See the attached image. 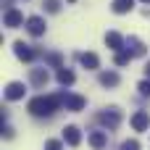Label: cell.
<instances>
[{
  "mask_svg": "<svg viewBox=\"0 0 150 150\" xmlns=\"http://www.w3.org/2000/svg\"><path fill=\"white\" fill-rule=\"evenodd\" d=\"M66 105V95L63 92H58V95H37V98H32L29 100V105H26V111L32 113V116H37V119H42V116H53L55 111H61Z\"/></svg>",
  "mask_w": 150,
  "mask_h": 150,
  "instance_id": "cell-1",
  "label": "cell"
},
{
  "mask_svg": "<svg viewBox=\"0 0 150 150\" xmlns=\"http://www.w3.org/2000/svg\"><path fill=\"white\" fill-rule=\"evenodd\" d=\"M98 124H103L108 132L119 129V127H121V111H119L116 105H111V108H103V113H98Z\"/></svg>",
  "mask_w": 150,
  "mask_h": 150,
  "instance_id": "cell-2",
  "label": "cell"
},
{
  "mask_svg": "<svg viewBox=\"0 0 150 150\" xmlns=\"http://www.w3.org/2000/svg\"><path fill=\"white\" fill-rule=\"evenodd\" d=\"M13 53H16V58H18V61H24V63H32V61L40 55L32 45H26V42H21V40H18V42H13Z\"/></svg>",
  "mask_w": 150,
  "mask_h": 150,
  "instance_id": "cell-3",
  "label": "cell"
},
{
  "mask_svg": "<svg viewBox=\"0 0 150 150\" xmlns=\"http://www.w3.org/2000/svg\"><path fill=\"white\" fill-rule=\"evenodd\" d=\"M26 32L32 37H42L45 34V18L42 16H29L26 18Z\"/></svg>",
  "mask_w": 150,
  "mask_h": 150,
  "instance_id": "cell-4",
  "label": "cell"
},
{
  "mask_svg": "<svg viewBox=\"0 0 150 150\" xmlns=\"http://www.w3.org/2000/svg\"><path fill=\"white\" fill-rule=\"evenodd\" d=\"M24 92H26V87L21 84V82H8L5 84V100H21L24 98Z\"/></svg>",
  "mask_w": 150,
  "mask_h": 150,
  "instance_id": "cell-5",
  "label": "cell"
},
{
  "mask_svg": "<svg viewBox=\"0 0 150 150\" xmlns=\"http://www.w3.org/2000/svg\"><path fill=\"white\" fill-rule=\"evenodd\" d=\"M127 50H129V53H132L134 58H142V55L148 53V47H145V42H142L140 37H134V34H132V37L127 40Z\"/></svg>",
  "mask_w": 150,
  "mask_h": 150,
  "instance_id": "cell-6",
  "label": "cell"
},
{
  "mask_svg": "<svg viewBox=\"0 0 150 150\" xmlns=\"http://www.w3.org/2000/svg\"><path fill=\"white\" fill-rule=\"evenodd\" d=\"M63 142H66V145H71V148H76V145L82 142V132H79V127L69 124V127L63 129Z\"/></svg>",
  "mask_w": 150,
  "mask_h": 150,
  "instance_id": "cell-7",
  "label": "cell"
},
{
  "mask_svg": "<svg viewBox=\"0 0 150 150\" xmlns=\"http://www.w3.org/2000/svg\"><path fill=\"white\" fill-rule=\"evenodd\" d=\"M150 127V113L148 111H137L134 116H132V129L134 132H145Z\"/></svg>",
  "mask_w": 150,
  "mask_h": 150,
  "instance_id": "cell-8",
  "label": "cell"
},
{
  "mask_svg": "<svg viewBox=\"0 0 150 150\" xmlns=\"http://www.w3.org/2000/svg\"><path fill=\"white\" fill-rule=\"evenodd\" d=\"M105 45H108L113 53H119V50H124V47H127V40H124L119 32H108V34H105Z\"/></svg>",
  "mask_w": 150,
  "mask_h": 150,
  "instance_id": "cell-9",
  "label": "cell"
},
{
  "mask_svg": "<svg viewBox=\"0 0 150 150\" xmlns=\"http://www.w3.org/2000/svg\"><path fill=\"white\" fill-rule=\"evenodd\" d=\"M21 24H24V16H21L16 8H8V11H5V26H8V29H18Z\"/></svg>",
  "mask_w": 150,
  "mask_h": 150,
  "instance_id": "cell-10",
  "label": "cell"
},
{
  "mask_svg": "<svg viewBox=\"0 0 150 150\" xmlns=\"http://www.w3.org/2000/svg\"><path fill=\"white\" fill-rule=\"evenodd\" d=\"M79 63H82L87 71H95V69H100V58H98L95 53H82V55H79Z\"/></svg>",
  "mask_w": 150,
  "mask_h": 150,
  "instance_id": "cell-11",
  "label": "cell"
},
{
  "mask_svg": "<svg viewBox=\"0 0 150 150\" xmlns=\"http://www.w3.org/2000/svg\"><path fill=\"white\" fill-rule=\"evenodd\" d=\"M29 76H32V84H34V87H40V90L50 82V76H47V71H45V69H32V74H29Z\"/></svg>",
  "mask_w": 150,
  "mask_h": 150,
  "instance_id": "cell-12",
  "label": "cell"
},
{
  "mask_svg": "<svg viewBox=\"0 0 150 150\" xmlns=\"http://www.w3.org/2000/svg\"><path fill=\"white\" fill-rule=\"evenodd\" d=\"M55 79H58V84H61V87H71L76 76H74V71H71V69H66V66H63V69H58V76H55Z\"/></svg>",
  "mask_w": 150,
  "mask_h": 150,
  "instance_id": "cell-13",
  "label": "cell"
},
{
  "mask_svg": "<svg viewBox=\"0 0 150 150\" xmlns=\"http://www.w3.org/2000/svg\"><path fill=\"white\" fill-rule=\"evenodd\" d=\"M84 105H87V100H84L82 95H66V108H69V111L76 113V111H82Z\"/></svg>",
  "mask_w": 150,
  "mask_h": 150,
  "instance_id": "cell-14",
  "label": "cell"
},
{
  "mask_svg": "<svg viewBox=\"0 0 150 150\" xmlns=\"http://www.w3.org/2000/svg\"><path fill=\"white\" fill-rule=\"evenodd\" d=\"M90 145L95 150H103L108 145V132H92V134H90Z\"/></svg>",
  "mask_w": 150,
  "mask_h": 150,
  "instance_id": "cell-15",
  "label": "cell"
},
{
  "mask_svg": "<svg viewBox=\"0 0 150 150\" xmlns=\"http://www.w3.org/2000/svg\"><path fill=\"white\" fill-rule=\"evenodd\" d=\"M98 79H100V84H103V87H119V82H121L116 71H103Z\"/></svg>",
  "mask_w": 150,
  "mask_h": 150,
  "instance_id": "cell-16",
  "label": "cell"
},
{
  "mask_svg": "<svg viewBox=\"0 0 150 150\" xmlns=\"http://www.w3.org/2000/svg\"><path fill=\"white\" fill-rule=\"evenodd\" d=\"M132 8H134V0H113V3H111V11L119 13V16H121V13H129Z\"/></svg>",
  "mask_w": 150,
  "mask_h": 150,
  "instance_id": "cell-17",
  "label": "cell"
},
{
  "mask_svg": "<svg viewBox=\"0 0 150 150\" xmlns=\"http://www.w3.org/2000/svg\"><path fill=\"white\" fill-rule=\"evenodd\" d=\"M132 58H134V55H132V53H129V50L124 47V50H119V53L113 55V63H116V66H127V63H129Z\"/></svg>",
  "mask_w": 150,
  "mask_h": 150,
  "instance_id": "cell-18",
  "label": "cell"
},
{
  "mask_svg": "<svg viewBox=\"0 0 150 150\" xmlns=\"http://www.w3.org/2000/svg\"><path fill=\"white\" fill-rule=\"evenodd\" d=\"M45 61H47L50 66H55V69H63V58H61V53H47Z\"/></svg>",
  "mask_w": 150,
  "mask_h": 150,
  "instance_id": "cell-19",
  "label": "cell"
},
{
  "mask_svg": "<svg viewBox=\"0 0 150 150\" xmlns=\"http://www.w3.org/2000/svg\"><path fill=\"white\" fill-rule=\"evenodd\" d=\"M42 5H45L47 13H58V11H61V0H45Z\"/></svg>",
  "mask_w": 150,
  "mask_h": 150,
  "instance_id": "cell-20",
  "label": "cell"
},
{
  "mask_svg": "<svg viewBox=\"0 0 150 150\" xmlns=\"http://www.w3.org/2000/svg\"><path fill=\"white\" fill-rule=\"evenodd\" d=\"M137 90H140L142 98H150V79H142V82L137 84Z\"/></svg>",
  "mask_w": 150,
  "mask_h": 150,
  "instance_id": "cell-21",
  "label": "cell"
},
{
  "mask_svg": "<svg viewBox=\"0 0 150 150\" xmlns=\"http://www.w3.org/2000/svg\"><path fill=\"white\" fill-rule=\"evenodd\" d=\"M119 150H140V142H137V140H124Z\"/></svg>",
  "mask_w": 150,
  "mask_h": 150,
  "instance_id": "cell-22",
  "label": "cell"
},
{
  "mask_svg": "<svg viewBox=\"0 0 150 150\" xmlns=\"http://www.w3.org/2000/svg\"><path fill=\"white\" fill-rule=\"evenodd\" d=\"M45 150H63V142L61 140H47L45 142Z\"/></svg>",
  "mask_w": 150,
  "mask_h": 150,
  "instance_id": "cell-23",
  "label": "cell"
},
{
  "mask_svg": "<svg viewBox=\"0 0 150 150\" xmlns=\"http://www.w3.org/2000/svg\"><path fill=\"white\" fill-rule=\"evenodd\" d=\"M3 134H5V140H11V137H13V129H11V127H3Z\"/></svg>",
  "mask_w": 150,
  "mask_h": 150,
  "instance_id": "cell-24",
  "label": "cell"
},
{
  "mask_svg": "<svg viewBox=\"0 0 150 150\" xmlns=\"http://www.w3.org/2000/svg\"><path fill=\"white\" fill-rule=\"evenodd\" d=\"M145 76H148V79H150V63H148V66H145Z\"/></svg>",
  "mask_w": 150,
  "mask_h": 150,
  "instance_id": "cell-25",
  "label": "cell"
},
{
  "mask_svg": "<svg viewBox=\"0 0 150 150\" xmlns=\"http://www.w3.org/2000/svg\"><path fill=\"white\" fill-rule=\"evenodd\" d=\"M142 3H150V0H142Z\"/></svg>",
  "mask_w": 150,
  "mask_h": 150,
  "instance_id": "cell-26",
  "label": "cell"
}]
</instances>
